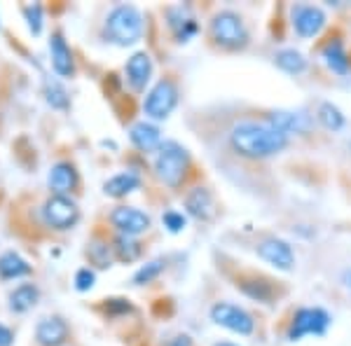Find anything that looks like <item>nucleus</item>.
Masks as SVG:
<instances>
[{
  "instance_id": "18",
  "label": "nucleus",
  "mask_w": 351,
  "mask_h": 346,
  "mask_svg": "<svg viewBox=\"0 0 351 346\" xmlns=\"http://www.w3.org/2000/svg\"><path fill=\"white\" fill-rule=\"evenodd\" d=\"M129 138H132V143L143 152H152L162 145L160 129L150 122H136L132 127V132H129Z\"/></svg>"
},
{
  "instance_id": "21",
  "label": "nucleus",
  "mask_w": 351,
  "mask_h": 346,
  "mask_svg": "<svg viewBox=\"0 0 351 346\" xmlns=\"http://www.w3.org/2000/svg\"><path fill=\"white\" fill-rule=\"evenodd\" d=\"M28 274H31V264H28L16 251H5L0 255V279L3 281L21 279V276H28Z\"/></svg>"
},
{
  "instance_id": "36",
  "label": "nucleus",
  "mask_w": 351,
  "mask_h": 346,
  "mask_svg": "<svg viewBox=\"0 0 351 346\" xmlns=\"http://www.w3.org/2000/svg\"><path fill=\"white\" fill-rule=\"evenodd\" d=\"M213 346H237V344H230V342H218V344H213Z\"/></svg>"
},
{
  "instance_id": "25",
  "label": "nucleus",
  "mask_w": 351,
  "mask_h": 346,
  "mask_svg": "<svg viewBox=\"0 0 351 346\" xmlns=\"http://www.w3.org/2000/svg\"><path fill=\"white\" fill-rule=\"evenodd\" d=\"M45 99L54 110H68V92L56 80H45Z\"/></svg>"
},
{
  "instance_id": "14",
  "label": "nucleus",
  "mask_w": 351,
  "mask_h": 346,
  "mask_svg": "<svg viewBox=\"0 0 351 346\" xmlns=\"http://www.w3.org/2000/svg\"><path fill=\"white\" fill-rule=\"evenodd\" d=\"M36 339L40 346H61L68 339V325L59 316H47L36 325Z\"/></svg>"
},
{
  "instance_id": "24",
  "label": "nucleus",
  "mask_w": 351,
  "mask_h": 346,
  "mask_svg": "<svg viewBox=\"0 0 351 346\" xmlns=\"http://www.w3.org/2000/svg\"><path fill=\"white\" fill-rule=\"evenodd\" d=\"M276 66L281 68V71L291 73V75H298V73H302L304 68H307V61H304V56L295 52V49H281V52H276Z\"/></svg>"
},
{
  "instance_id": "33",
  "label": "nucleus",
  "mask_w": 351,
  "mask_h": 346,
  "mask_svg": "<svg viewBox=\"0 0 351 346\" xmlns=\"http://www.w3.org/2000/svg\"><path fill=\"white\" fill-rule=\"evenodd\" d=\"M162 223L169 232L176 234V232H180L185 227V218H183V213H178V211H167L162 215Z\"/></svg>"
},
{
  "instance_id": "34",
  "label": "nucleus",
  "mask_w": 351,
  "mask_h": 346,
  "mask_svg": "<svg viewBox=\"0 0 351 346\" xmlns=\"http://www.w3.org/2000/svg\"><path fill=\"white\" fill-rule=\"evenodd\" d=\"M12 342H14V332L0 323V346H12Z\"/></svg>"
},
{
  "instance_id": "15",
  "label": "nucleus",
  "mask_w": 351,
  "mask_h": 346,
  "mask_svg": "<svg viewBox=\"0 0 351 346\" xmlns=\"http://www.w3.org/2000/svg\"><path fill=\"white\" fill-rule=\"evenodd\" d=\"M152 77V61L145 52H136L127 61V82L134 92H143Z\"/></svg>"
},
{
  "instance_id": "22",
  "label": "nucleus",
  "mask_w": 351,
  "mask_h": 346,
  "mask_svg": "<svg viewBox=\"0 0 351 346\" xmlns=\"http://www.w3.org/2000/svg\"><path fill=\"white\" fill-rule=\"evenodd\" d=\"M138 185H141V178H138V173H134V171H124V173H117V175H112L110 180H106L104 183V192L108 197H127L129 192H134V190H138Z\"/></svg>"
},
{
  "instance_id": "28",
  "label": "nucleus",
  "mask_w": 351,
  "mask_h": 346,
  "mask_svg": "<svg viewBox=\"0 0 351 346\" xmlns=\"http://www.w3.org/2000/svg\"><path fill=\"white\" fill-rule=\"evenodd\" d=\"M164 264H167V262H164L162 258L160 260H152V262H148V264H143L134 274V283H136V286H145V283H150L152 279H157V276H160L162 271H164Z\"/></svg>"
},
{
  "instance_id": "1",
  "label": "nucleus",
  "mask_w": 351,
  "mask_h": 346,
  "mask_svg": "<svg viewBox=\"0 0 351 346\" xmlns=\"http://www.w3.org/2000/svg\"><path fill=\"white\" fill-rule=\"evenodd\" d=\"M230 143L239 155L251 157V160H263V157L276 155L288 143L286 134L274 129L271 124L258 122H239L232 127Z\"/></svg>"
},
{
  "instance_id": "29",
  "label": "nucleus",
  "mask_w": 351,
  "mask_h": 346,
  "mask_svg": "<svg viewBox=\"0 0 351 346\" xmlns=\"http://www.w3.org/2000/svg\"><path fill=\"white\" fill-rule=\"evenodd\" d=\"M24 19L28 24V31H31L33 36H40V33H43V21H45L43 5H38V3L26 5V8H24Z\"/></svg>"
},
{
  "instance_id": "9",
  "label": "nucleus",
  "mask_w": 351,
  "mask_h": 346,
  "mask_svg": "<svg viewBox=\"0 0 351 346\" xmlns=\"http://www.w3.org/2000/svg\"><path fill=\"white\" fill-rule=\"evenodd\" d=\"M110 223L124 236H138L150 230V215H145L143 211H138L134 206H117L110 213Z\"/></svg>"
},
{
  "instance_id": "26",
  "label": "nucleus",
  "mask_w": 351,
  "mask_h": 346,
  "mask_svg": "<svg viewBox=\"0 0 351 346\" xmlns=\"http://www.w3.org/2000/svg\"><path fill=\"white\" fill-rule=\"evenodd\" d=\"M319 120L326 129H330V132H337V129L344 127V115L339 112V108L332 103H321Z\"/></svg>"
},
{
  "instance_id": "5",
  "label": "nucleus",
  "mask_w": 351,
  "mask_h": 346,
  "mask_svg": "<svg viewBox=\"0 0 351 346\" xmlns=\"http://www.w3.org/2000/svg\"><path fill=\"white\" fill-rule=\"evenodd\" d=\"M211 36L220 47H228V49H239L248 40V33H246V26H243L241 16L230 12V10L218 12L213 16Z\"/></svg>"
},
{
  "instance_id": "32",
  "label": "nucleus",
  "mask_w": 351,
  "mask_h": 346,
  "mask_svg": "<svg viewBox=\"0 0 351 346\" xmlns=\"http://www.w3.org/2000/svg\"><path fill=\"white\" fill-rule=\"evenodd\" d=\"M241 291L246 293V295H251V297H256V299H263V302H267V299L271 297L269 286H265V283H258V281L241 283Z\"/></svg>"
},
{
  "instance_id": "19",
  "label": "nucleus",
  "mask_w": 351,
  "mask_h": 346,
  "mask_svg": "<svg viewBox=\"0 0 351 346\" xmlns=\"http://www.w3.org/2000/svg\"><path fill=\"white\" fill-rule=\"evenodd\" d=\"M167 14H169V26H171L178 42H188L197 33V24H195V19H192V14L188 12V8H183V5H180V8H171Z\"/></svg>"
},
{
  "instance_id": "17",
  "label": "nucleus",
  "mask_w": 351,
  "mask_h": 346,
  "mask_svg": "<svg viewBox=\"0 0 351 346\" xmlns=\"http://www.w3.org/2000/svg\"><path fill=\"white\" fill-rule=\"evenodd\" d=\"M274 129H279L281 134H304L309 129V120L302 112H291V110H274L269 115V122Z\"/></svg>"
},
{
  "instance_id": "16",
  "label": "nucleus",
  "mask_w": 351,
  "mask_h": 346,
  "mask_svg": "<svg viewBox=\"0 0 351 346\" xmlns=\"http://www.w3.org/2000/svg\"><path fill=\"white\" fill-rule=\"evenodd\" d=\"M185 208L197 220H213V215H216V203H213V197L206 187H195L185 197Z\"/></svg>"
},
{
  "instance_id": "4",
  "label": "nucleus",
  "mask_w": 351,
  "mask_h": 346,
  "mask_svg": "<svg viewBox=\"0 0 351 346\" xmlns=\"http://www.w3.org/2000/svg\"><path fill=\"white\" fill-rule=\"evenodd\" d=\"M43 223L47 227H52L56 232H66L71 227H75V223L80 220V206L64 195H52L40 208Z\"/></svg>"
},
{
  "instance_id": "12",
  "label": "nucleus",
  "mask_w": 351,
  "mask_h": 346,
  "mask_svg": "<svg viewBox=\"0 0 351 346\" xmlns=\"http://www.w3.org/2000/svg\"><path fill=\"white\" fill-rule=\"evenodd\" d=\"M80 183V175H77L75 166L71 162H59L49 169V175H47V185L52 190V195H64L68 197L73 190Z\"/></svg>"
},
{
  "instance_id": "23",
  "label": "nucleus",
  "mask_w": 351,
  "mask_h": 346,
  "mask_svg": "<svg viewBox=\"0 0 351 346\" xmlns=\"http://www.w3.org/2000/svg\"><path fill=\"white\" fill-rule=\"evenodd\" d=\"M324 59H326L328 68L339 73V75H344V73L349 71V56H347V52H344V47H342V42H339V40H332V42L326 45V47H324Z\"/></svg>"
},
{
  "instance_id": "3",
  "label": "nucleus",
  "mask_w": 351,
  "mask_h": 346,
  "mask_svg": "<svg viewBox=\"0 0 351 346\" xmlns=\"http://www.w3.org/2000/svg\"><path fill=\"white\" fill-rule=\"evenodd\" d=\"M190 166V155L183 145H178L176 140H164L157 147V157H155V173L164 185H169L171 190L180 187L185 173Z\"/></svg>"
},
{
  "instance_id": "2",
  "label": "nucleus",
  "mask_w": 351,
  "mask_h": 346,
  "mask_svg": "<svg viewBox=\"0 0 351 346\" xmlns=\"http://www.w3.org/2000/svg\"><path fill=\"white\" fill-rule=\"evenodd\" d=\"M104 33L110 42L129 47V45L138 42L143 36V14L134 5H117L106 19Z\"/></svg>"
},
{
  "instance_id": "10",
  "label": "nucleus",
  "mask_w": 351,
  "mask_h": 346,
  "mask_svg": "<svg viewBox=\"0 0 351 346\" xmlns=\"http://www.w3.org/2000/svg\"><path fill=\"white\" fill-rule=\"evenodd\" d=\"M293 26H295L298 36H302V38L319 36L321 28L326 26L324 10L314 8V5H295V8H293Z\"/></svg>"
},
{
  "instance_id": "20",
  "label": "nucleus",
  "mask_w": 351,
  "mask_h": 346,
  "mask_svg": "<svg viewBox=\"0 0 351 346\" xmlns=\"http://www.w3.org/2000/svg\"><path fill=\"white\" fill-rule=\"evenodd\" d=\"M38 299H40V291H38L36 283H21V286H16L8 297L10 311H14V314H26V311H31L33 306L38 304Z\"/></svg>"
},
{
  "instance_id": "11",
  "label": "nucleus",
  "mask_w": 351,
  "mask_h": 346,
  "mask_svg": "<svg viewBox=\"0 0 351 346\" xmlns=\"http://www.w3.org/2000/svg\"><path fill=\"white\" fill-rule=\"evenodd\" d=\"M258 255L265 260V262L274 264L276 269H293V264H295V255H293V248L288 246V243L284 239H265L258 243Z\"/></svg>"
},
{
  "instance_id": "31",
  "label": "nucleus",
  "mask_w": 351,
  "mask_h": 346,
  "mask_svg": "<svg viewBox=\"0 0 351 346\" xmlns=\"http://www.w3.org/2000/svg\"><path fill=\"white\" fill-rule=\"evenodd\" d=\"M94 281H96L94 269H89V267H82V269H77V274H75V291H80V293L92 291Z\"/></svg>"
},
{
  "instance_id": "30",
  "label": "nucleus",
  "mask_w": 351,
  "mask_h": 346,
  "mask_svg": "<svg viewBox=\"0 0 351 346\" xmlns=\"http://www.w3.org/2000/svg\"><path fill=\"white\" fill-rule=\"evenodd\" d=\"M89 260H92L94 264L99 267H110V251L106 243L101 241H94L92 246H89Z\"/></svg>"
},
{
  "instance_id": "13",
  "label": "nucleus",
  "mask_w": 351,
  "mask_h": 346,
  "mask_svg": "<svg viewBox=\"0 0 351 346\" xmlns=\"http://www.w3.org/2000/svg\"><path fill=\"white\" fill-rule=\"evenodd\" d=\"M49 56H52V68L56 75L73 77V73H75V61H73V52L61 33H54V36L49 38Z\"/></svg>"
},
{
  "instance_id": "7",
  "label": "nucleus",
  "mask_w": 351,
  "mask_h": 346,
  "mask_svg": "<svg viewBox=\"0 0 351 346\" xmlns=\"http://www.w3.org/2000/svg\"><path fill=\"white\" fill-rule=\"evenodd\" d=\"M330 325V316L324 309H300L293 316V325L288 330V339L298 342L304 334H324Z\"/></svg>"
},
{
  "instance_id": "8",
  "label": "nucleus",
  "mask_w": 351,
  "mask_h": 346,
  "mask_svg": "<svg viewBox=\"0 0 351 346\" xmlns=\"http://www.w3.org/2000/svg\"><path fill=\"white\" fill-rule=\"evenodd\" d=\"M211 319L218 325L228 328L232 332L239 334H251L253 328H256V321L251 319V314H246L243 309H239L237 304H228V302H218L211 309Z\"/></svg>"
},
{
  "instance_id": "6",
  "label": "nucleus",
  "mask_w": 351,
  "mask_h": 346,
  "mask_svg": "<svg viewBox=\"0 0 351 346\" xmlns=\"http://www.w3.org/2000/svg\"><path fill=\"white\" fill-rule=\"evenodd\" d=\"M176 103H178V89L171 80H160L145 96L143 110L152 120H167L173 112Z\"/></svg>"
},
{
  "instance_id": "27",
  "label": "nucleus",
  "mask_w": 351,
  "mask_h": 346,
  "mask_svg": "<svg viewBox=\"0 0 351 346\" xmlns=\"http://www.w3.org/2000/svg\"><path fill=\"white\" fill-rule=\"evenodd\" d=\"M115 253H117V258L120 260H127V262H134L136 258L141 255V246L136 243L132 236H124V234H120L115 239Z\"/></svg>"
},
{
  "instance_id": "35",
  "label": "nucleus",
  "mask_w": 351,
  "mask_h": 346,
  "mask_svg": "<svg viewBox=\"0 0 351 346\" xmlns=\"http://www.w3.org/2000/svg\"><path fill=\"white\" fill-rule=\"evenodd\" d=\"M171 346H192V342H190L188 334H180V337H176V339H173Z\"/></svg>"
}]
</instances>
